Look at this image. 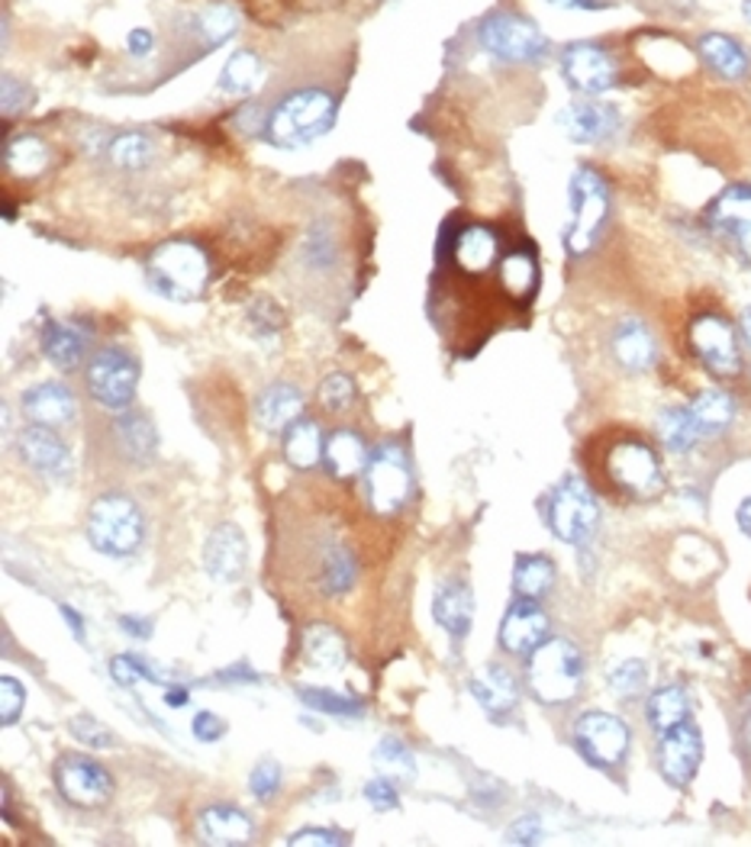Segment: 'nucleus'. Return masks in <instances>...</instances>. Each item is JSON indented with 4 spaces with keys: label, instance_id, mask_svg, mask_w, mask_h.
<instances>
[{
    "label": "nucleus",
    "instance_id": "nucleus-14",
    "mask_svg": "<svg viewBox=\"0 0 751 847\" xmlns=\"http://www.w3.org/2000/svg\"><path fill=\"white\" fill-rule=\"evenodd\" d=\"M17 454L23 458L27 468H33L36 474L49 480H65L75 474V458L69 451V445L55 436V429L30 422L17 432Z\"/></svg>",
    "mask_w": 751,
    "mask_h": 847
},
{
    "label": "nucleus",
    "instance_id": "nucleus-40",
    "mask_svg": "<svg viewBox=\"0 0 751 847\" xmlns=\"http://www.w3.org/2000/svg\"><path fill=\"white\" fill-rule=\"evenodd\" d=\"M372 761H375V767L384 776H390V780H404V783H410L416 776V757L414 751L400 741V738L387 735L377 741L375 754H372Z\"/></svg>",
    "mask_w": 751,
    "mask_h": 847
},
{
    "label": "nucleus",
    "instance_id": "nucleus-21",
    "mask_svg": "<svg viewBox=\"0 0 751 847\" xmlns=\"http://www.w3.org/2000/svg\"><path fill=\"white\" fill-rule=\"evenodd\" d=\"M23 416L30 422H39V426H49V429H59V426H69L75 422L77 416V400L75 394L65 387V384H55V380H45V384H36L23 394Z\"/></svg>",
    "mask_w": 751,
    "mask_h": 847
},
{
    "label": "nucleus",
    "instance_id": "nucleus-5",
    "mask_svg": "<svg viewBox=\"0 0 751 847\" xmlns=\"http://www.w3.org/2000/svg\"><path fill=\"white\" fill-rule=\"evenodd\" d=\"M529 693L542 705H564L577 697L584 683V655L574 641L552 638L542 641L526 663Z\"/></svg>",
    "mask_w": 751,
    "mask_h": 847
},
{
    "label": "nucleus",
    "instance_id": "nucleus-33",
    "mask_svg": "<svg viewBox=\"0 0 751 847\" xmlns=\"http://www.w3.org/2000/svg\"><path fill=\"white\" fill-rule=\"evenodd\" d=\"M700 55H703V62H707L719 77H726V81H742V77L749 74V55H745V49L732 36H726V33H707V36L700 39Z\"/></svg>",
    "mask_w": 751,
    "mask_h": 847
},
{
    "label": "nucleus",
    "instance_id": "nucleus-50",
    "mask_svg": "<svg viewBox=\"0 0 751 847\" xmlns=\"http://www.w3.org/2000/svg\"><path fill=\"white\" fill-rule=\"evenodd\" d=\"M249 790H252V796H255L259 803L274 799L278 790H281V767H278L274 761H262V764L252 771V776H249Z\"/></svg>",
    "mask_w": 751,
    "mask_h": 847
},
{
    "label": "nucleus",
    "instance_id": "nucleus-4",
    "mask_svg": "<svg viewBox=\"0 0 751 847\" xmlns=\"http://www.w3.org/2000/svg\"><path fill=\"white\" fill-rule=\"evenodd\" d=\"M143 538H146V516L129 493L111 490L91 503L87 542L94 545V552L123 561L143 548Z\"/></svg>",
    "mask_w": 751,
    "mask_h": 847
},
{
    "label": "nucleus",
    "instance_id": "nucleus-55",
    "mask_svg": "<svg viewBox=\"0 0 751 847\" xmlns=\"http://www.w3.org/2000/svg\"><path fill=\"white\" fill-rule=\"evenodd\" d=\"M291 0H246L249 13L259 20V23H278V13L288 7Z\"/></svg>",
    "mask_w": 751,
    "mask_h": 847
},
{
    "label": "nucleus",
    "instance_id": "nucleus-41",
    "mask_svg": "<svg viewBox=\"0 0 751 847\" xmlns=\"http://www.w3.org/2000/svg\"><path fill=\"white\" fill-rule=\"evenodd\" d=\"M194 27H197V36L204 39L207 49H217V45H223L226 39L236 36L239 20H236V10H232V7L213 3V7H207V10L197 13Z\"/></svg>",
    "mask_w": 751,
    "mask_h": 847
},
{
    "label": "nucleus",
    "instance_id": "nucleus-46",
    "mask_svg": "<svg viewBox=\"0 0 751 847\" xmlns=\"http://www.w3.org/2000/svg\"><path fill=\"white\" fill-rule=\"evenodd\" d=\"M111 677H113V683H119V687H136L139 680L165 683V680L152 670L149 663L143 661V658H136V655H119V658H113Z\"/></svg>",
    "mask_w": 751,
    "mask_h": 847
},
{
    "label": "nucleus",
    "instance_id": "nucleus-34",
    "mask_svg": "<svg viewBox=\"0 0 751 847\" xmlns=\"http://www.w3.org/2000/svg\"><path fill=\"white\" fill-rule=\"evenodd\" d=\"M555 587V561L545 554H520L513 564V589L520 599H542Z\"/></svg>",
    "mask_w": 751,
    "mask_h": 847
},
{
    "label": "nucleus",
    "instance_id": "nucleus-35",
    "mask_svg": "<svg viewBox=\"0 0 751 847\" xmlns=\"http://www.w3.org/2000/svg\"><path fill=\"white\" fill-rule=\"evenodd\" d=\"M262 59L252 49H239L226 59L223 72H220V91L232 97H246L262 84Z\"/></svg>",
    "mask_w": 751,
    "mask_h": 847
},
{
    "label": "nucleus",
    "instance_id": "nucleus-17",
    "mask_svg": "<svg viewBox=\"0 0 751 847\" xmlns=\"http://www.w3.org/2000/svg\"><path fill=\"white\" fill-rule=\"evenodd\" d=\"M204 571L217 584H239L249 571V538L236 522H220L204 545Z\"/></svg>",
    "mask_w": 751,
    "mask_h": 847
},
{
    "label": "nucleus",
    "instance_id": "nucleus-32",
    "mask_svg": "<svg viewBox=\"0 0 751 847\" xmlns=\"http://www.w3.org/2000/svg\"><path fill=\"white\" fill-rule=\"evenodd\" d=\"M355 574H358V561H355V554L348 552V545H342V542L323 545L320 564H316V571H313L316 587H320L323 596H342V593H348L352 584H355Z\"/></svg>",
    "mask_w": 751,
    "mask_h": 847
},
{
    "label": "nucleus",
    "instance_id": "nucleus-49",
    "mask_svg": "<svg viewBox=\"0 0 751 847\" xmlns=\"http://www.w3.org/2000/svg\"><path fill=\"white\" fill-rule=\"evenodd\" d=\"M365 803H368L375 812L397 809V806H400V793H397L394 780L384 774H377L375 780H368V783H365Z\"/></svg>",
    "mask_w": 751,
    "mask_h": 847
},
{
    "label": "nucleus",
    "instance_id": "nucleus-30",
    "mask_svg": "<svg viewBox=\"0 0 751 847\" xmlns=\"http://www.w3.org/2000/svg\"><path fill=\"white\" fill-rule=\"evenodd\" d=\"M368 445L362 439V432L355 429H338L326 439V471L338 480H352L358 474H365V464H368Z\"/></svg>",
    "mask_w": 751,
    "mask_h": 847
},
{
    "label": "nucleus",
    "instance_id": "nucleus-23",
    "mask_svg": "<svg viewBox=\"0 0 751 847\" xmlns=\"http://www.w3.org/2000/svg\"><path fill=\"white\" fill-rule=\"evenodd\" d=\"M471 697L478 700V705L488 712L490 719H507L517 702H520V683L513 677L510 667L503 663H488L474 680H471Z\"/></svg>",
    "mask_w": 751,
    "mask_h": 847
},
{
    "label": "nucleus",
    "instance_id": "nucleus-27",
    "mask_svg": "<svg viewBox=\"0 0 751 847\" xmlns=\"http://www.w3.org/2000/svg\"><path fill=\"white\" fill-rule=\"evenodd\" d=\"M303 416V394L294 384H271L255 400V419L264 432H284Z\"/></svg>",
    "mask_w": 751,
    "mask_h": 847
},
{
    "label": "nucleus",
    "instance_id": "nucleus-54",
    "mask_svg": "<svg viewBox=\"0 0 751 847\" xmlns=\"http://www.w3.org/2000/svg\"><path fill=\"white\" fill-rule=\"evenodd\" d=\"M539 838H542V822L535 815L517 818L513 828L507 832V841H513V845H535Z\"/></svg>",
    "mask_w": 751,
    "mask_h": 847
},
{
    "label": "nucleus",
    "instance_id": "nucleus-44",
    "mask_svg": "<svg viewBox=\"0 0 751 847\" xmlns=\"http://www.w3.org/2000/svg\"><path fill=\"white\" fill-rule=\"evenodd\" d=\"M648 683V663L639 661V658H629V661L616 663L609 670V687L623 697V700H636L642 690Z\"/></svg>",
    "mask_w": 751,
    "mask_h": 847
},
{
    "label": "nucleus",
    "instance_id": "nucleus-53",
    "mask_svg": "<svg viewBox=\"0 0 751 847\" xmlns=\"http://www.w3.org/2000/svg\"><path fill=\"white\" fill-rule=\"evenodd\" d=\"M249 323L262 335H271V332L281 326V310L271 303V300H255L252 310H249Z\"/></svg>",
    "mask_w": 751,
    "mask_h": 847
},
{
    "label": "nucleus",
    "instance_id": "nucleus-64",
    "mask_svg": "<svg viewBox=\"0 0 751 847\" xmlns=\"http://www.w3.org/2000/svg\"><path fill=\"white\" fill-rule=\"evenodd\" d=\"M742 10H745V17L751 20V0H745V3H742Z\"/></svg>",
    "mask_w": 751,
    "mask_h": 847
},
{
    "label": "nucleus",
    "instance_id": "nucleus-48",
    "mask_svg": "<svg viewBox=\"0 0 751 847\" xmlns=\"http://www.w3.org/2000/svg\"><path fill=\"white\" fill-rule=\"evenodd\" d=\"M0 722H3V729H10L13 722H20V715H23V709H27V690H23V683L20 680H13V677H0Z\"/></svg>",
    "mask_w": 751,
    "mask_h": 847
},
{
    "label": "nucleus",
    "instance_id": "nucleus-59",
    "mask_svg": "<svg viewBox=\"0 0 751 847\" xmlns=\"http://www.w3.org/2000/svg\"><path fill=\"white\" fill-rule=\"evenodd\" d=\"M555 7H564V10H606L609 3L606 0H549Z\"/></svg>",
    "mask_w": 751,
    "mask_h": 847
},
{
    "label": "nucleus",
    "instance_id": "nucleus-62",
    "mask_svg": "<svg viewBox=\"0 0 751 847\" xmlns=\"http://www.w3.org/2000/svg\"><path fill=\"white\" fill-rule=\"evenodd\" d=\"M736 519H739V529H742V532L751 538V496L749 500H742V506H739Z\"/></svg>",
    "mask_w": 751,
    "mask_h": 847
},
{
    "label": "nucleus",
    "instance_id": "nucleus-57",
    "mask_svg": "<svg viewBox=\"0 0 751 847\" xmlns=\"http://www.w3.org/2000/svg\"><path fill=\"white\" fill-rule=\"evenodd\" d=\"M126 45H129V52H133L136 59H143V55H149L152 52V33L139 27V30H133V33H129Z\"/></svg>",
    "mask_w": 751,
    "mask_h": 847
},
{
    "label": "nucleus",
    "instance_id": "nucleus-20",
    "mask_svg": "<svg viewBox=\"0 0 751 847\" xmlns=\"http://www.w3.org/2000/svg\"><path fill=\"white\" fill-rule=\"evenodd\" d=\"M559 126L574 143H601L619 129V111L601 101H574L559 113Z\"/></svg>",
    "mask_w": 751,
    "mask_h": 847
},
{
    "label": "nucleus",
    "instance_id": "nucleus-19",
    "mask_svg": "<svg viewBox=\"0 0 751 847\" xmlns=\"http://www.w3.org/2000/svg\"><path fill=\"white\" fill-rule=\"evenodd\" d=\"M707 220L716 232L729 236L751 261V185L726 187L710 203Z\"/></svg>",
    "mask_w": 751,
    "mask_h": 847
},
{
    "label": "nucleus",
    "instance_id": "nucleus-63",
    "mask_svg": "<svg viewBox=\"0 0 751 847\" xmlns=\"http://www.w3.org/2000/svg\"><path fill=\"white\" fill-rule=\"evenodd\" d=\"M742 332H745V338H749L751 345V306H745V313H742Z\"/></svg>",
    "mask_w": 751,
    "mask_h": 847
},
{
    "label": "nucleus",
    "instance_id": "nucleus-11",
    "mask_svg": "<svg viewBox=\"0 0 751 847\" xmlns=\"http://www.w3.org/2000/svg\"><path fill=\"white\" fill-rule=\"evenodd\" d=\"M84 384L87 394L107 409H129V404L136 400V387H139V362L123 352V348H101L84 370Z\"/></svg>",
    "mask_w": 751,
    "mask_h": 847
},
{
    "label": "nucleus",
    "instance_id": "nucleus-56",
    "mask_svg": "<svg viewBox=\"0 0 751 847\" xmlns=\"http://www.w3.org/2000/svg\"><path fill=\"white\" fill-rule=\"evenodd\" d=\"M119 628L139 641H149L152 638V619H143V616H119Z\"/></svg>",
    "mask_w": 751,
    "mask_h": 847
},
{
    "label": "nucleus",
    "instance_id": "nucleus-12",
    "mask_svg": "<svg viewBox=\"0 0 751 847\" xmlns=\"http://www.w3.org/2000/svg\"><path fill=\"white\" fill-rule=\"evenodd\" d=\"M52 780H55V790L62 793V799L77 809H97V806L111 803V771L87 754H62L52 767Z\"/></svg>",
    "mask_w": 751,
    "mask_h": 847
},
{
    "label": "nucleus",
    "instance_id": "nucleus-29",
    "mask_svg": "<svg viewBox=\"0 0 751 847\" xmlns=\"http://www.w3.org/2000/svg\"><path fill=\"white\" fill-rule=\"evenodd\" d=\"M42 352L45 358L62 370L77 368L87 355V335L75 323L65 320H45L42 323Z\"/></svg>",
    "mask_w": 751,
    "mask_h": 847
},
{
    "label": "nucleus",
    "instance_id": "nucleus-37",
    "mask_svg": "<svg viewBox=\"0 0 751 847\" xmlns=\"http://www.w3.org/2000/svg\"><path fill=\"white\" fill-rule=\"evenodd\" d=\"M645 715H648V725L658 735H665V732L677 729L680 722H687L690 719V700H687L684 687H661V690H655L651 700H648Z\"/></svg>",
    "mask_w": 751,
    "mask_h": 847
},
{
    "label": "nucleus",
    "instance_id": "nucleus-8",
    "mask_svg": "<svg viewBox=\"0 0 751 847\" xmlns=\"http://www.w3.org/2000/svg\"><path fill=\"white\" fill-rule=\"evenodd\" d=\"M365 490L377 516H397L414 496V471L407 448L400 442H380L372 448L365 464Z\"/></svg>",
    "mask_w": 751,
    "mask_h": 847
},
{
    "label": "nucleus",
    "instance_id": "nucleus-13",
    "mask_svg": "<svg viewBox=\"0 0 751 847\" xmlns=\"http://www.w3.org/2000/svg\"><path fill=\"white\" fill-rule=\"evenodd\" d=\"M690 348L700 358V365L722 380H732L742 374V352L736 342V330L719 313H700L690 323Z\"/></svg>",
    "mask_w": 751,
    "mask_h": 847
},
{
    "label": "nucleus",
    "instance_id": "nucleus-60",
    "mask_svg": "<svg viewBox=\"0 0 751 847\" xmlns=\"http://www.w3.org/2000/svg\"><path fill=\"white\" fill-rule=\"evenodd\" d=\"M62 616H65V623H69V628H72L75 641H84V619H81V613L72 609V606H62Z\"/></svg>",
    "mask_w": 751,
    "mask_h": 847
},
{
    "label": "nucleus",
    "instance_id": "nucleus-36",
    "mask_svg": "<svg viewBox=\"0 0 751 847\" xmlns=\"http://www.w3.org/2000/svg\"><path fill=\"white\" fill-rule=\"evenodd\" d=\"M690 416L700 436H719L736 419V400L726 390H703L690 400Z\"/></svg>",
    "mask_w": 751,
    "mask_h": 847
},
{
    "label": "nucleus",
    "instance_id": "nucleus-2",
    "mask_svg": "<svg viewBox=\"0 0 751 847\" xmlns=\"http://www.w3.org/2000/svg\"><path fill=\"white\" fill-rule=\"evenodd\" d=\"M336 123V97L320 87L288 94L264 119V136L278 148H303L326 136Z\"/></svg>",
    "mask_w": 751,
    "mask_h": 847
},
{
    "label": "nucleus",
    "instance_id": "nucleus-6",
    "mask_svg": "<svg viewBox=\"0 0 751 847\" xmlns=\"http://www.w3.org/2000/svg\"><path fill=\"white\" fill-rule=\"evenodd\" d=\"M609 217V185L597 168H577L571 178V226L564 229V249L581 259L594 249L603 222Z\"/></svg>",
    "mask_w": 751,
    "mask_h": 847
},
{
    "label": "nucleus",
    "instance_id": "nucleus-42",
    "mask_svg": "<svg viewBox=\"0 0 751 847\" xmlns=\"http://www.w3.org/2000/svg\"><path fill=\"white\" fill-rule=\"evenodd\" d=\"M298 697H301L303 705L316 709V712H326V715H342V719H355L362 715V702L352 700V697H342L336 690H326V687H298Z\"/></svg>",
    "mask_w": 751,
    "mask_h": 847
},
{
    "label": "nucleus",
    "instance_id": "nucleus-31",
    "mask_svg": "<svg viewBox=\"0 0 751 847\" xmlns=\"http://www.w3.org/2000/svg\"><path fill=\"white\" fill-rule=\"evenodd\" d=\"M301 658L316 670H338L348 658V645L342 631L330 623H313L303 628Z\"/></svg>",
    "mask_w": 751,
    "mask_h": 847
},
{
    "label": "nucleus",
    "instance_id": "nucleus-3",
    "mask_svg": "<svg viewBox=\"0 0 751 847\" xmlns=\"http://www.w3.org/2000/svg\"><path fill=\"white\" fill-rule=\"evenodd\" d=\"M146 281H149L152 294L175 300V303H190L204 294V287L210 281V259L197 242L171 239L149 255Z\"/></svg>",
    "mask_w": 751,
    "mask_h": 847
},
{
    "label": "nucleus",
    "instance_id": "nucleus-7",
    "mask_svg": "<svg viewBox=\"0 0 751 847\" xmlns=\"http://www.w3.org/2000/svg\"><path fill=\"white\" fill-rule=\"evenodd\" d=\"M542 513H545V525L552 529V535L562 538L564 545H587L601 525V506H597L594 490L574 474H567L545 496Z\"/></svg>",
    "mask_w": 751,
    "mask_h": 847
},
{
    "label": "nucleus",
    "instance_id": "nucleus-38",
    "mask_svg": "<svg viewBox=\"0 0 751 847\" xmlns=\"http://www.w3.org/2000/svg\"><path fill=\"white\" fill-rule=\"evenodd\" d=\"M658 436H661V442L668 451H690L693 445L700 442L703 436H700V429H697V422H693V416H690V406H668V409H661V416H658Z\"/></svg>",
    "mask_w": 751,
    "mask_h": 847
},
{
    "label": "nucleus",
    "instance_id": "nucleus-58",
    "mask_svg": "<svg viewBox=\"0 0 751 847\" xmlns=\"http://www.w3.org/2000/svg\"><path fill=\"white\" fill-rule=\"evenodd\" d=\"M739 735H742V744L751 754V693L742 700V709H739Z\"/></svg>",
    "mask_w": 751,
    "mask_h": 847
},
{
    "label": "nucleus",
    "instance_id": "nucleus-25",
    "mask_svg": "<svg viewBox=\"0 0 751 847\" xmlns=\"http://www.w3.org/2000/svg\"><path fill=\"white\" fill-rule=\"evenodd\" d=\"M113 439H116V448L119 454L136 464V468H146L155 454V445H158V436H155V426L143 412H129L123 409L116 419H113Z\"/></svg>",
    "mask_w": 751,
    "mask_h": 847
},
{
    "label": "nucleus",
    "instance_id": "nucleus-28",
    "mask_svg": "<svg viewBox=\"0 0 751 847\" xmlns=\"http://www.w3.org/2000/svg\"><path fill=\"white\" fill-rule=\"evenodd\" d=\"M281 451H284V461L294 468V471H310L323 461L326 454V439H323V429L316 419L310 416H301L298 422H291L284 429V442H281Z\"/></svg>",
    "mask_w": 751,
    "mask_h": 847
},
{
    "label": "nucleus",
    "instance_id": "nucleus-18",
    "mask_svg": "<svg viewBox=\"0 0 751 847\" xmlns=\"http://www.w3.org/2000/svg\"><path fill=\"white\" fill-rule=\"evenodd\" d=\"M549 628L552 623L545 609L539 606V599H517L500 623V648L517 658L532 655L549 638Z\"/></svg>",
    "mask_w": 751,
    "mask_h": 847
},
{
    "label": "nucleus",
    "instance_id": "nucleus-47",
    "mask_svg": "<svg viewBox=\"0 0 751 847\" xmlns=\"http://www.w3.org/2000/svg\"><path fill=\"white\" fill-rule=\"evenodd\" d=\"M69 729H72V735H75L84 747H94V751H104V747H113V744H116V735H113L111 729H107L101 719L84 715V712L69 722Z\"/></svg>",
    "mask_w": 751,
    "mask_h": 847
},
{
    "label": "nucleus",
    "instance_id": "nucleus-15",
    "mask_svg": "<svg viewBox=\"0 0 751 847\" xmlns=\"http://www.w3.org/2000/svg\"><path fill=\"white\" fill-rule=\"evenodd\" d=\"M562 74L577 94L597 97V94L609 91L616 84V62L603 45L574 42V45L564 49Z\"/></svg>",
    "mask_w": 751,
    "mask_h": 847
},
{
    "label": "nucleus",
    "instance_id": "nucleus-24",
    "mask_svg": "<svg viewBox=\"0 0 751 847\" xmlns=\"http://www.w3.org/2000/svg\"><path fill=\"white\" fill-rule=\"evenodd\" d=\"M197 835L210 845H249L255 838V825L242 809L213 803L197 815Z\"/></svg>",
    "mask_w": 751,
    "mask_h": 847
},
{
    "label": "nucleus",
    "instance_id": "nucleus-52",
    "mask_svg": "<svg viewBox=\"0 0 751 847\" xmlns=\"http://www.w3.org/2000/svg\"><path fill=\"white\" fill-rule=\"evenodd\" d=\"M291 847H310V845H320V847H330V845H348V835H342L336 828H303L298 835H291Z\"/></svg>",
    "mask_w": 751,
    "mask_h": 847
},
{
    "label": "nucleus",
    "instance_id": "nucleus-9",
    "mask_svg": "<svg viewBox=\"0 0 751 847\" xmlns=\"http://www.w3.org/2000/svg\"><path fill=\"white\" fill-rule=\"evenodd\" d=\"M478 39L490 55L503 62H539L549 55V39L545 33L520 13L510 10H493L481 20Z\"/></svg>",
    "mask_w": 751,
    "mask_h": 847
},
{
    "label": "nucleus",
    "instance_id": "nucleus-45",
    "mask_svg": "<svg viewBox=\"0 0 751 847\" xmlns=\"http://www.w3.org/2000/svg\"><path fill=\"white\" fill-rule=\"evenodd\" d=\"M320 404L330 412H345L355 404V380L348 374H330L320 380Z\"/></svg>",
    "mask_w": 751,
    "mask_h": 847
},
{
    "label": "nucleus",
    "instance_id": "nucleus-10",
    "mask_svg": "<svg viewBox=\"0 0 751 847\" xmlns=\"http://www.w3.org/2000/svg\"><path fill=\"white\" fill-rule=\"evenodd\" d=\"M574 747L581 751V757L591 764V767H601V771H616L626 754H629V725L613 715V712H601V709H591L584 715H577L574 722Z\"/></svg>",
    "mask_w": 751,
    "mask_h": 847
},
{
    "label": "nucleus",
    "instance_id": "nucleus-26",
    "mask_svg": "<svg viewBox=\"0 0 751 847\" xmlns=\"http://www.w3.org/2000/svg\"><path fill=\"white\" fill-rule=\"evenodd\" d=\"M613 358L626 370H648L658 358V345L655 335L648 332V326L642 320H623L613 330Z\"/></svg>",
    "mask_w": 751,
    "mask_h": 847
},
{
    "label": "nucleus",
    "instance_id": "nucleus-16",
    "mask_svg": "<svg viewBox=\"0 0 751 847\" xmlns=\"http://www.w3.org/2000/svg\"><path fill=\"white\" fill-rule=\"evenodd\" d=\"M700 761H703V735L690 719L665 732L658 741V771L677 790L693 783Z\"/></svg>",
    "mask_w": 751,
    "mask_h": 847
},
{
    "label": "nucleus",
    "instance_id": "nucleus-51",
    "mask_svg": "<svg viewBox=\"0 0 751 847\" xmlns=\"http://www.w3.org/2000/svg\"><path fill=\"white\" fill-rule=\"evenodd\" d=\"M226 719H220L217 712H197L194 715V722H190V732L197 741H204V744H217L220 738L226 735Z\"/></svg>",
    "mask_w": 751,
    "mask_h": 847
},
{
    "label": "nucleus",
    "instance_id": "nucleus-22",
    "mask_svg": "<svg viewBox=\"0 0 751 847\" xmlns=\"http://www.w3.org/2000/svg\"><path fill=\"white\" fill-rule=\"evenodd\" d=\"M432 619L439 623L442 631H449V638L455 645H461L471 631L474 623V596L471 587L465 581H446L439 584L436 596H432Z\"/></svg>",
    "mask_w": 751,
    "mask_h": 847
},
{
    "label": "nucleus",
    "instance_id": "nucleus-1",
    "mask_svg": "<svg viewBox=\"0 0 751 847\" xmlns=\"http://www.w3.org/2000/svg\"><path fill=\"white\" fill-rule=\"evenodd\" d=\"M591 448V471L613 496L648 500L661 490V458L636 432H609Z\"/></svg>",
    "mask_w": 751,
    "mask_h": 847
},
{
    "label": "nucleus",
    "instance_id": "nucleus-61",
    "mask_svg": "<svg viewBox=\"0 0 751 847\" xmlns=\"http://www.w3.org/2000/svg\"><path fill=\"white\" fill-rule=\"evenodd\" d=\"M165 705H171V709L188 705V690H185V687H171V690L165 693Z\"/></svg>",
    "mask_w": 751,
    "mask_h": 847
},
{
    "label": "nucleus",
    "instance_id": "nucleus-43",
    "mask_svg": "<svg viewBox=\"0 0 751 847\" xmlns=\"http://www.w3.org/2000/svg\"><path fill=\"white\" fill-rule=\"evenodd\" d=\"M152 158V143L149 136L143 133H123L111 143V161L116 168H126V171H136V168H146Z\"/></svg>",
    "mask_w": 751,
    "mask_h": 847
},
{
    "label": "nucleus",
    "instance_id": "nucleus-39",
    "mask_svg": "<svg viewBox=\"0 0 751 847\" xmlns=\"http://www.w3.org/2000/svg\"><path fill=\"white\" fill-rule=\"evenodd\" d=\"M3 165L17 175V178H36L49 165V148L36 136H17L3 148Z\"/></svg>",
    "mask_w": 751,
    "mask_h": 847
}]
</instances>
